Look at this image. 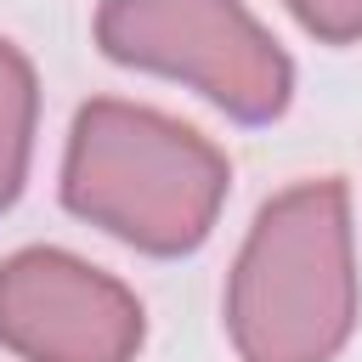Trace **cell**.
I'll list each match as a JSON object with an SVG mask.
<instances>
[{"mask_svg":"<svg viewBox=\"0 0 362 362\" xmlns=\"http://www.w3.org/2000/svg\"><path fill=\"white\" fill-rule=\"evenodd\" d=\"M283 6L322 45H356L362 40V0H283Z\"/></svg>","mask_w":362,"mask_h":362,"instance_id":"cell-6","label":"cell"},{"mask_svg":"<svg viewBox=\"0 0 362 362\" xmlns=\"http://www.w3.org/2000/svg\"><path fill=\"white\" fill-rule=\"evenodd\" d=\"M232 187L226 153L192 124L124 102H79L62 147V209L102 226L153 260H181L209 243Z\"/></svg>","mask_w":362,"mask_h":362,"instance_id":"cell-2","label":"cell"},{"mask_svg":"<svg viewBox=\"0 0 362 362\" xmlns=\"http://www.w3.org/2000/svg\"><path fill=\"white\" fill-rule=\"evenodd\" d=\"M226 339L238 362H334L362 317L351 192L305 175L260 204L226 272Z\"/></svg>","mask_w":362,"mask_h":362,"instance_id":"cell-1","label":"cell"},{"mask_svg":"<svg viewBox=\"0 0 362 362\" xmlns=\"http://www.w3.org/2000/svg\"><path fill=\"white\" fill-rule=\"evenodd\" d=\"M34 124H40L34 62L0 34V215L23 198L28 158H34Z\"/></svg>","mask_w":362,"mask_h":362,"instance_id":"cell-5","label":"cell"},{"mask_svg":"<svg viewBox=\"0 0 362 362\" xmlns=\"http://www.w3.org/2000/svg\"><path fill=\"white\" fill-rule=\"evenodd\" d=\"M141 300L102 266L34 243L0 260V351L17 362H136Z\"/></svg>","mask_w":362,"mask_h":362,"instance_id":"cell-4","label":"cell"},{"mask_svg":"<svg viewBox=\"0 0 362 362\" xmlns=\"http://www.w3.org/2000/svg\"><path fill=\"white\" fill-rule=\"evenodd\" d=\"M90 28L107 62L181 79L238 124H272L294 102V62L243 0H102Z\"/></svg>","mask_w":362,"mask_h":362,"instance_id":"cell-3","label":"cell"}]
</instances>
